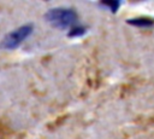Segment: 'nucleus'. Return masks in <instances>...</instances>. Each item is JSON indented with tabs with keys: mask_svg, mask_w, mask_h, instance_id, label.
Returning <instances> with one entry per match:
<instances>
[{
	"mask_svg": "<svg viewBox=\"0 0 154 139\" xmlns=\"http://www.w3.org/2000/svg\"><path fill=\"white\" fill-rule=\"evenodd\" d=\"M45 18L52 27L58 29H70L76 25L77 13L70 7H54L46 12Z\"/></svg>",
	"mask_w": 154,
	"mask_h": 139,
	"instance_id": "nucleus-1",
	"label": "nucleus"
},
{
	"mask_svg": "<svg viewBox=\"0 0 154 139\" xmlns=\"http://www.w3.org/2000/svg\"><path fill=\"white\" fill-rule=\"evenodd\" d=\"M128 23L134 25V27H140V28H150L154 25V18L153 17H147V16H141V17H135L128 19Z\"/></svg>",
	"mask_w": 154,
	"mask_h": 139,
	"instance_id": "nucleus-3",
	"label": "nucleus"
},
{
	"mask_svg": "<svg viewBox=\"0 0 154 139\" xmlns=\"http://www.w3.org/2000/svg\"><path fill=\"white\" fill-rule=\"evenodd\" d=\"M87 33V28L83 27V25H73L72 28L69 29V33H67V36L70 37H78V36H82Z\"/></svg>",
	"mask_w": 154,
	"mask_h": 139,
	"instance_id": "nucleus-4",
	"label": "nucleus"
},
{
	"mask_svg": "<svg viewBox=\"0 0 154 139\" xmlns=\"http://www.w3.org/2000/svg\"><path fill=\"white\" fill-rule=\"evenodd\" d=\"M34 31L32 24H23L14 30L5 35L0 42V47L4 50H14L20 46Z\"/></svg>",
	"mask_w": 154,
	"mask_h": 139,
	"instance_id": "nucleus-2",
	"label": "nucleus"
},
{
	"mask_svg": "<svg viewBox=\"0 0 154 139\" xmlns=\"http://www.w3.org/2000/svg\"><path fill=\"white\" fill-rule=\"evenodd\" d=\"M120 5H122V2H120V1H117V0H114V1H102V2H100V6L106 7V8L109 10L111 12H117Z\"/></svg>",
	"mask_w": 154,
	"mask_h": 139,
	"instance_id": "nucleus-5",
	"label": "nucleus"
}]
</instances>
